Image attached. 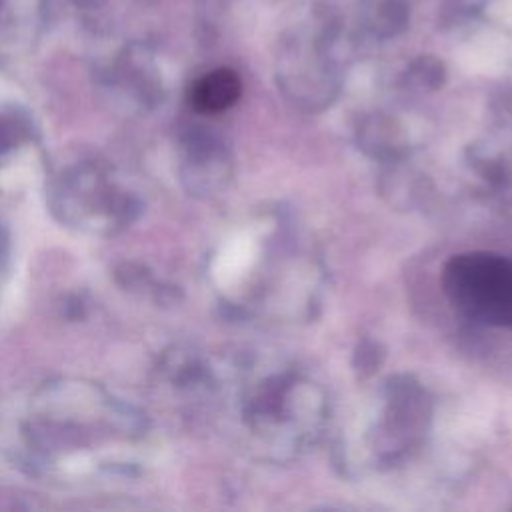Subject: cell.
<instances>
[{
	"label": "cell",
	"instance_id": "obj_1",
	"mask_svg": "<svg viewBox=\"0 0 512 512\" xmlns=\"http://www.w3.org/2000/svg\"><path fill=\"white\" fill-rule=\"evenodd\" d=\"M442 286L468 318L512 330V258L492 252L458 254L444 266Z\"/></svg>",
	"mask_w": 512,
	"mask_h": 512
},
{
	"label": "cell",
	"instance_id": "obj_2",
	"mask_svg": "<svg viewBox=\"0 0 512 512\" xmlns=\"http://www.w3.org/2000/svg\"><path fill=\"white\" fill-rule=\"evenodd\" d=\"M242 92V82L234 70L218 68L202 76L190 92V102L196 110L216 114L230 108Z\"/></svg>",
	"mask_w": 512,
	"mask_h": 512
}]
</instances>
